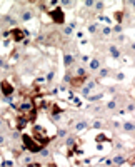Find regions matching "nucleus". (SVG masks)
<instances>
[{
  "instance_id": "1",
  "label": "nucleus",
  "mask_w": 135,
  "mask_h": 167,
  "mask_svg": "<svg viewBox=\"0 0 135 167\" xmlns=\"http://www.w3.org/2000/svg\"><path fill=\"white\" fill-rule=\"evenodd\" d=\"M22 142H24V149L25 150H29V152H40V150L43 149L40 144H37V140L32 137V135H29V134H24L22 135Z\"/></svg>"
},
{
  "instance_id": "2",
  "label": "nucleus",
  "mask_w": 135,
  "mask_h": 167,
  "mask_svg": "<svg viewBox=\"0 0 135 167\" xmlns=\"http://www.w3.org/2000/svg\"><path fill=\"white\" fill-rule=\"evenodd\" d=\"M33 139L37 140V144H40L42 147H45V145H49L50 142H52V137H49V135H45V129L40 127V125H33Z\"/></svg>"
},
{
  "instance_id": "3",
  "label": "nucleus",
  "mask_w": 135,
  "mask_h": 167,
  "mask_svg": "<svg viewBox=\"0 0 135 167\" xmlns=\"http://www.w3.org/2000/svg\"><path fill=\"white\" fill-rule=\"evenodd\" d=\"M49 15L52 18L53 24H57V25H62L65 22V12L62 10L60 7H55L53 10H49Z\"/></svg>"
},
{
  "instance_id": "4",
  "label": "nucleus",
  "mask_w": 135,
  "mask_h": 167,
  "mask_svg": "<svg viewBox=\"0 0 135 167\" xmlns=\"http://www.w3.org/2000/svg\"><path fill=\"white\" fill-rule=\"evenodd\" d=\"M0 92H2V95H4L5 99H10L15 92V87L8 80H2V82H0Z\"/></svg>"
},
{
  "instance_id": "5",
  "label": "nucleus",
  "mask_w": 135,
  "mask_h": 167,
  "mask_svg": "<svg viewBox=\"0 0 135 167\" xmlns=\"http://www.w3.org/2000/svg\"><path fill=\"white\" fill-rule=\"evenodd\" d=\"M8 35H10V39L14 40V42H22V40L27 37V30L20 29V27H14V29L8 32Z\"/></svg>"
},
{
  "instance_id": "6",
  "label": "nucleus",
  "mask_w": 135,
  "mask_h": 167,
  "mask_svg": "<svg viewBox=\"0 0 135 167\" xmlns=\"http://www.w3.org/2000/svg\"><path fill=\"white\" fill-rule=\"evenodd\" d=\"M29 122L30 120H29V115H27V114H18V115L15 117V129H17V131H24Z\"/></svg>"
},
{
  "instance_id": "7",
  "label": "nucleus",
  "mask_w": 135,
  "mask_h": 167,
  "mask_svg": "<svg viewBox=\"0 0 135 167\" xmlns=\"http://www.w3.org/2000/svg\"><path fill=\"white\" fill-rule=\"evenodd\" d=\"M87 80H89V75H87V77H78V75H77V77H72V82H70V85H72L74 89H77V87H82V85L87 82Z\"/></svg>"
},
{
  "instance_id": "8",
  "label": "nucleus",
  "mask_w": 135,
  "mask_h": 167,
  "mask_svg": "<svg viewBox=\"0 0 135 167\" xmlns=\"http://www.w3.org/2000/svg\"><path fill=\"white\" fill-rule=\"evenodd\" d=\"M74 64H75V57H74V55L68 54V52H64V65L68 69V67H72Z\"/></svg>"
},
{
  "instance_id": "9",
  "label": "nucleus",
  "mask_w": 135,
  "mask_h": 167,
  "mask_svg": "<svg viewBox=\"0 0 135 167\" xmlns=\"http://www.w3.org/2000/svg\"><path fill=\"white\" fill-rule=\"evenodd\" d=\"M100 67H102V64H100L99 58H92V60L89 62V69L92 70V72H95V70H100Z\"/></svg>"
},
{
  "instance_id": "10",
  "label": "nucleus",
  "mask_w": 135,
  "mask_h": 167,
  "mask_svg": "<svg viewBox=\"0 0 135 167\" xmlns=\"http://www.w3.org/2000/svg\"><path fill=\"white\" fill-rule=\"evenodd\" d=\"M127 157L125 156H122V154H118V156H115L114 159H112V164H114V165H122V164H125L127 162Z\"/></svg>"
},
{
  "instance_id": "11",
  "label": "nucleus",
  "mask_w": 135,
  "mask_h": 167,
  "mask_svg": "<svg viewBox=\"0 0 135 167\" xmlns=\"http://www.w3.org/2000/svg\"><path fill=\"white\" fill-rule=\"evenodd\" d=\"M124 15H125V10H115L114 12V18H115V22H117L118 25L124 22Z\"/></svg>"
},
{
  "instance_id": "12",
  "label": "nucleus",
  "mask_w": 135,
  "mask_h": 167,
  "mask_svg": "<svg viewBox=\"0 0 135 167\" xmlns=\"http://www.w3.org/2000/svg\"><path fill=\"white\" fill-rule=\"evenodd\" d=\"M108 75H110V69H107V67H100V70H99V77H100V79H107Z\"/></svg>"
},
{
  "instance_id": "13",
  "label": "nucleus",
  "mask_w": 135,
  "mask_h": 167,
  "mask_svg": "<svg viewBox=\"0 0 135 167\" xmlns=\"http://www.w3.org/2000/svg\"><path fill=\"white\" fill-rule=\"evenodd\" d=\"M108 50H110V55H112L114 58H118V57H120V49H118V47L110 45V49H108Z\"/></svg>"
},
{
  "instance_id": "14",
  "label": "nucleus",
  "mask_w": 135,
  "mask_h": 167,
  "mask_svg": "<svg viewBox=\"0 0 135 167\" xmlns=\"http://www.w3.org/2000/svg\"><path fill=\"white\" fill-rule=\"evenodd\" d=\"M122 127H124L125 132H135V124L133 122H125Z\"/></svg>"
},
{
  "instance_id": "15",
  "label": "nucleus",
  "mask_w": 135,
  "mask_h": 167,
  "mask_svg": "<svg viewBox=\"0 0 135 167\" xmlns=\"http://www.w3.org/2000/svg\"><path fill=\"white\" fill-rule=\"evenodd\" d=\"M87 125H89V124H87L85 120H80V122L75 124V131H83V129H87Z\"/></svg>"
},
{
  "instance_id": "16",
  "label": "nucleus",
  "mask_w": 135,
  "mask_h": 167,
  "mask_svg": "<svg viewBox=\"0 0 135 167\" xmlns=\"http://www.w3.org/2000/svg\"><path fill=\"white\" fill-rule=\"evenodd\" d=\"M93 7H95V10L99 12H103V8H105V4H103V2H93Z\"/></svg>"
},
{
  "instance_id": "17",
  "label": "nucleus",
  "mask_w": 135,
  "mask_h": 167,
  "mask_svg": "<svg viewBox=\"0 0 135 167\" xmlns=\"http://www.w3.org/2000/svg\"><path fill=\"white\" fill-rule=\"evenodd\" d=\"M115 107H117V102H115V100H110L108 104H107V107H105V109H107V110H114Z\"/></svg>"
},
{
  "instance_id": "18",
  "label": "nucleus",
  "mask_w": 135,
  "mask_h": 167,
  "mask_svg": "<svg viewBox=\"0 0 135 167\" xmlns=\"http://www.w3.org/2000/svg\"><path fill=\"white\" fill-rule=\"evenodd\" d=\"M30 18H32V12H24V14H22V20H30Z\"/></svg>"
},
{
  "instance_id": "19",
  "label": "nucleus",
  "mask_w": 135,
  "mask_h": 167,
  "mask_svg": "<svg viewBox=\"0 0 135 167\" xmlns=\"http://www.w3.org/2000/svg\"><path fill=\"white\" fill-rule=\"evenodd\" d=\"M72 77H74V75H72L70 72H67V74H65V77H64V82L70 84V82H72Z\"/></svg>"
},
{
  "instance_id": "20",
  "label": "nucleus",
  "mask_w": 135,
  "mask_h": 167,
  "mask_svg": "<svg viewBox=\"0 0 135 167\" xmlns=\"http://www.w3.org/2000/svg\"><path fill=\"white\" fill-rule=\"evenodd\" d=\"M53 75H55V72H53V70L47 74V82H52V80H53Z\"/></svg>"
},
{
  "instance_id": "21",
  "label": "nucleus",
  "mask_w": 135,
  "mask_h": 167,
  "mask_svg": "<svg viewBox=\"0 0 135 167\" xmlns=\"http://www.w3.org/2000/svg\"><path fill=\"white\" fill-rule=\"evenodd\" d=\"M89 32H97V24H90V25H89Z\"/></svg>"
},
{
  "instance_id": "22",
  "label": "nucleus",
  "mask_w": 135,
  "mask_h": 167,
  "mask_svg": "<svg viewBox=\"0 0 135 167\" xmlns=\"http://www.w3.org/2000/svg\"><path fill=\"white\" fill-rule=\"evenodd\" d=\"M72 30H74V29H70V27H65V29H64V35H72Z\"/></svg>"
},
{
  "instance_id": "23",
  "label": "nucleus",
  "mask_w": 135,
  "mask_h": 167,
  "mask_svg": "<svg viewBox=\"0 0 135 167\" xmlns=\"http://www.w3.org/2000/svg\"><path fill=\"white\" fill-rule=\"evenodd\" d=\"M67 135V131L65 129H58V137H65Z\"/></svg>"
},
{
  "instance_id": "24",
  "label": "nucleus",
  "mask_w": 135,
  "mask_h": 167,
  "mask_svg": "<svg viewBox=\"0 0 135 167\" xmlns=\"http://www.w3.org/2000/svg\"><path fill=\"white\" fill-rule=\"evenodd\" d=\"M0 69H8V65L5 64V60H4V58H0Z\"/></svg>"
},
{
  "instance_id": "25",
  "label": "nucleus",
  "mask_w": 135,
  "mask_h": 167,
  "mask_svg": "<svg viewBox=\"0 0 135 167\" xmlns=\"http://www.w3.org/2000/svg\"><path fill=\"white\" fill-rule=\"evenodd\" d=\"M102 140H107V142H110V140H108V139L105 137V135H99V137H97V142H102Z\"/></svg>"
},
{
  "instance_id": "26",
  "label": "nucleus",
  "mask_w": 135,
  "mask_h": 167,
  "mask_svg": "<svg viewBox=\"0 0 135 167\" xmlns=\"http://www.w3.org/2000/svg\"><path fill=\"white\" fill-rule=\"evenodd\" d=\"M114 32H115V33H120V32H122V25H115V27H114Z\"/></svg>"
},
{
  "instance_id": "27",
  "label": "nucleus",
  "mask_w": 135,
  "mask_h": 167,
  "mask_svg": "<svg viewBox=\"0 0 135 167\" xmlns=\"http://www.w3.org/2000/svg\"><path fill=\"white\" fill-rule=\"evenodd\" d=\"M83 5H85L87 8H90V7H93V2H92V0H87V2H85Z\"/></svg>"
},
{
  "instance_id": "28",
  "label": "nucleus",
  "mask_w": 135,
  "mask_h": 167,
  "mask_svg": "<svg viewBox=\"0 0 135 167\" xmlns=\"http://www.w3.org/2000/svg\"><path fill=\"white\" fill-rule=\"evenodd\" d=\"M127 110H128V112H133V110H135V104H128Z\"/></svg>"
},
{
  "instance_id": "29",
  "label": "nucleus",
  "mask_w": 135,
  "mask_h": 167,
  "mask_svg": "<svg viewBox=\"0 0 135 167\" xmlns=\"http://www.w3.org/2000/svg\"><path fill=\"white\" fill-rule=\"evenodd\" d=\"M115 79H117V80H124V79H125V75H124V74H122V72H118Z\"/></svg>"
},
{
  "instance_id": "30",
  "label": "nucleus",
  "mask_w": 135,
  "mask_h": 167,
  "mask_svg": "<svg viewBox=\"0 0 135 167\" xmlns=\"http://www.w3.org/2000/svg\"><path fill=\"white\" fill-rule=\"evenodd\" d=\"M92 127H95V129H102L103 125H102L100 122H93V125H92Z\"/></svg>"
},
{
  "instance_id": "31",
  "label": "nucleus",
  "mask_w": 135,
  "mask_h": 167,
  "mask_svg": "<svg viewBox=\"0 0 135 167\" xmlns=\"http://www.w3.org/2000/svg\"><path fill=\"white\" fill-rule=\"evenodd\" d=\"M4 142H5V137H4V135H2V134H0V145L4 144Z\"/></svg>"
},
{
  "instance_id": "32",
  "label": "nucleus",
  "mask_w": 135,
  "mask_h": 167,
  "mask_svg": "<svg viewBox=\"0 0 135 167\" xmlns=\"http://www.w3.org/2000/svg\"><path fill=\"white\" fill-rule=\"evenodd\" d=\"M47 167H57V164H53V162H50V164H49V165H47Z\"/></svg>"
},
{
  "instance_id": "33",
  "label": "nucleus",
  "mask_w": 135,
  "mask_h": 167,
  "mask_svg": "<svg viewBox=\"0 0 135 167\" xmlns=\"http://www.w3.org/2000/svg\"><path fill=\"white\" fill-rule=\"evenodd\" d=\"M130 7H132V8H135V0H133V2H130Z\"/></svg>"
},
{
  "instance_id": "34",
  "label": "nucleus",
  "mask_w": 135,
  "mask_h": 167,
  "mask_svg": "<svg viewBox=\"0 0 135 167\" xmlns=\"http://www.w3.org/2000/svg\"><path fill=\"white\" fill-rule=\"evenodd\" d=\"M130 49H132V50H135V42H133V44H130Z\"/></svg>"
},
{
  "instance_id": "35",
  "label": "nucleus",
  "mask_w": 135,
  "mask_h": 167,
  "mask_svg": "<svg viewBox=\"0 0 135 167\" xmlns=\"http://www.w3.org/2000/svg\"><path fill=\"white\" fill-rule=\"evenodd\" d=\"M133 67H135V64H133Z\"/></svg>"
},
{
  "instance_id": "36",
  "label": "nucleus",
  "mask_w": 135,
  "mask_h": 167,
  "mask_svg": "<svg viewBox=\"0 0 135 167\" xmlns=\"http://www.w3.org/2000/svg\"><path fill=\"white\" fill-rule=\"evenodd\" d=\"M133 84H135V82H133Z\"/></svg>"
}]
</instances>
